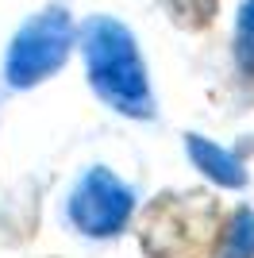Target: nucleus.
Masks as SVG:
<instances>
[{"mask_svg":"<svg viewBox=\"0 0 254 258\" xmlns=\"http://www.w3.org/2000/svg\"><path fill=\"white\" fill-rule=\"evenodd\" d=\"M81 54L89 66V85L96 89V97L135 119L154 116V97L147 85V66L135 46V35L123 23L108 20V16H93L81 27Z\"/></svg>","mask_w":254,"mask_h":258,"instance_id":"f257e3e1","label":"nucleus"},{"mask_svg":"<svg viewBox=\"0 0 254 258\" xmlns=\"http://www.w3.org/2000/svg\"><path fill=\"white\" fill-rule=\"evenodd\" d=\"M150 258H216L223 239L220 201L208 193H169L143 212L139 227Z\"/></svg>","mask_w":254,"mask_h":258,"instance_id":"f03ea898","label":"nucleus"},{"mask_svg":"<svg viewBox=\"0 0 254 258\" xmlns=\"http://www.w3.org/2000/svg\"><path fill=\"white\" fill-rule=\"evenodd\" d=\"M74 46V20L66 8H46L35 20L20 27V35L12 39L8 62H4V77L8 85L27 89L42 77H50L54 70H62Z\"/></svg>","mask_w":254,"mask_h":258,"instance_id":"7ed1b4c3","label":"nucleus"},{"mask_svg":"<svg viewBox=\"0 0 254 258\" xmlns=\"http://www.w3.org/2000/svg\"><path fill=\"white\" fill-rule=\"evenodd\" d=\"M135 208V193L112 170H89L70 193V220L85 235H116L123 231L127 216Z\"/></svg>","mask_w":254,"mask_h":258,"instance_id":"20e7f679","label":"nucleus"},{"mask_svg":"<svg viewBox=\"0 0 254 258\" xmlns=\"http://www.w3.org/2000/svg\"><path fill=\"white\" fill-rule=\"evenodd\" d=\"M185 147H189V158L197 162V170H201L204 177H212L216 185H223V189H239V185H246L243 162L235 158L231 151H223L220 143H208L204 135H189Z\"/></svg>","mask_w":254,"mask_h":258,"instance_id":"39448f33","label":"nucleus"},{"mask_svg":"<svg viewBox=\"0 0 254 258\" xmlns=\"http://www.w3.org/2000/svg\"><path fill=\"white\" fill-rule=\"evenodd\" d=\"M216 258H254V212L250 208H235L227 216Z\"/></svg>","mask_w":254,"mask_h":258,"instance_id":"423d86ee","label":"nucleus"},{"mask_svg":"<svg viewBox=\"0 0 254 258\" xmlns=\"http://www.w3.org/2000/svg\"><path fill=\"white\" fill-rule=\"evenodd\" d=\"M235 62L239 74L254 81V0H246L239 8V23H235Z\"/></svg>","mask_w":254,"mask_h":258,"instance_id":"0eeeda50","label":"nucleus"},{"mask_svg":"<svg viewBox=\"0 0 254 258\" xmlns=\"http://www.w3.org/2000/svg\"><path fill=\"white\" fill-rule=\"evenodd\" d=\"M169 12H173V20L181 27H189V31H201L216 20V12H220V0H166Z\"/></svg>","mask_w":254,"mask_h":258,"instance_id":"6e6552de","label":"nucleus"}]
</instances>
